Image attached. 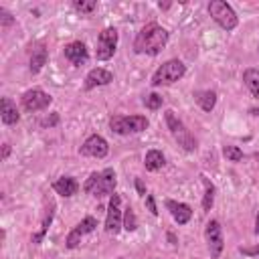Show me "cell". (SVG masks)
Here are the masks:
<instances>
[{
	"label": "cell",
	"mask_w": 259,
	"mask_h": 259,
	"mask_svg": "<svg viewBox=\"0 0 259 259\" xmlns=\"http://www.w3.org/2000/svg\"><path fill=\"white\" fill-rule=\"evenodd\" d=\"M168 42V30L162 28L158 22H148L142 26V30L136 34L134 40V53L138 55H158Z\"/></svg>",
	"instance_id": "cell-1"
},
{
	"label": "cell",
	"mask_w": 259,
	"mask_h": 259,
	"mask_svg": "<svg viewBox=\"0 0 259 259\" xmlns=\"http://www.w3.org/2000/svg\"><path fill=\"white\" fill-rule=\"evenodd\" d=\"M115 172L113 168H105L101 172H91L89 178L83 184V190L95 198H103V196H111L115 190Z\"/></svg>",
	"instance_id": "cell-2"
},
{
	"label": "cell",
	"mask_w": 259,
	"mask_h": 259,
	"mask_svg": "<svg viewBox=\"0 0 259 259\" xmlns=\"http://www.w3.org/2000/svg\"><path fill=\"white\" fill-rule=\"evenodd\" d=\"M164 119H166V125H168V130H170L172 138L178 142V146H180L184 152H194V150H196V138L190 134V130L184 125V121H182L172 109H168V111L164 113Z\"/></svg>",
	"instance_id": "cell-3"
},
{
	"label": "cell",
	"mask_w": 259,
	"mask_h": 259,
	"mask_svg": "<svg viewBox=\"0 0 259 259\" xmlns=\"http://www.w3.org/2000/svg\"><path fill=\"white\" fill-rule=\"evenodd\" d=\"M186 73V65L178 59H170L166 63H162L156 73L152 75V87H160V85H172L178 79H182Z\"/></svg>",
	"instance_id": "cell-4"
},
{
	"label": "cell",
	"mask_w": 259,
	"mask_h": 259,
	"mask_svg": "<svg viewBox=\"0 0 259 259\" xmlns=\"http://www.w3.org/2000/svg\"><path fill=\"white\" fill-rule=\"evenodd\" d=\"M150 125L146 115H111L109 117V127L111 132L119 136H130V134H140Z\"/></svg>",
	"instance_id": "cell-5"
},
{
	"label": "cell",
	"mask_w": 259,
	"mask_h": 259,
	"mask_svg": "<svg viewBox=\"0 0 259 259\" xmlns=\"http://www.w3.org/2000/svg\"><path fill=\"white\" fill-rule=\"evenodd\" d=\"M208 14L212 16V20L223 28V30H235L239 24V18L235 14V10L231 8V4H227L225 0H210L208 2Z\"/></svg>",
	"instance_id": "cell-6"
},
{
	"label": "cell",
	"mask_w": 259,
	"mask_h": 259,
	"mask_svg": "<svg viewBox=\"0 0 259 259\" xmlns=\"http://www.w3.org/2000/svg\"><path fill=\"white\" fill-rule=\"evenodd\" d=\"M115 47H117V30L113 26L103 28L97 36V49H95L97 61H109L115 53Z\"/></svg>",
	"instance_id": "cell-7"
},
{
	"label": "cell",
	"mask_w": 259,
	"mask_h": 259,
	"mask_svg": "<svg viewBox=\"0 0 259 259\" xmlns=\"http://www.w3.org/2000/svg\"><path fill=\"white\" fill-rule=\"evenodd\" d=\"M123 227V212H121V196L111 194L109 204H107V217H105V231L109 235H117L119 229Z\"/></svg>",
	"instance_id": "cell-8"
},
{
	"label": "cell",
	"mask_w": 259,
	"mask_h": 259,
	"mask_svg": "<svg viewBox=\"0 0 259 259\" xmlns=\"http://www.w3.org/2000/svg\"><path fill=\"white\" fill-rule=\"evenodd\" d=\"M204 239H206V247H208L210 259H219L221 253H223V247H225L223 229H221V223L219 221H208L206 223V227H204Z\"/></svg>",
	"instance_id": "cell-9"
},
{
	"label": "cell",
	"mask_w": 259,
	"mask_h": 259,
	"mask_svg": "<svg viewBox=\"0 0 259 259\" xmlns=\"http://www.w3.org/2000/svg\"><path fill=\"white\" fill-rule=\"evenodd\" d=\"M22 107L26 109V111H30V113H34V111H42V109H47L51 103H53V97L49 95V93H45L42 89H28V91H24L22 93Z\"/></svg>",
	"instance_id": "cell-10"
},
{
	"label": "cell",
	"mask_w": 259,
	"mask_h": 259,
	"mask_svg": "<svg viewBox=\"0 0 259 259\" xmlns=\"http://www.w3.org/2000/svg\"><path fill=\"white\" fill-rule=\"evenodd\" d=\"M79 154L89 156V158H105L109 154V144L99 134H93L83 142V146L79 148Z\"/></svg>",
	"instance_id": "cell-11"
},
{
	"label": "cell",
	"mask_w": 259,
	"mask_h": 259,
	"mask_svg": "<svg viewBox=\"0 0 259 259\" xmlns=\"http://www.w3.org/2000/svg\"><path fill=\"white\" fill-rule=\"evenodd\" d=\"M95 227H97V221H95V217H83L81 219V223H77V227H73L71 229V233L67 235V241H65V245H67V249H75L79 243H81V237H85V235H89V233H93L95 231Z\"/></svg>",
	"instance_id": "cell-12"
},
{
	"label": "cell",
	"mask_w": 259,
	"mask_h": 259,
	"mask_svg": "<svg viewBox=\"0 0 259 259\" xmlns=\"http://www.w3.org/2000/svg\"><path fill=\"white\" fill-rule=\"evenodd\" d=\"M63 55H65V59H67V61H71L75 67L85 65V63H87V59H89L87 47H85L81 40H73V42H69V45L63 49Z\"/></svg>",
	"instance_id": "cell-13"
},
{
	"label": "cell",
	"mask_w": 259,
	"mask_h": 259,
	"mask_svg": "<svg viewBox=\"0 0 259 259\" xmlns=\"http://www.w3.org/2000/svg\"><path fill=\"white\" fill-rule=\"evenodd\" d=\"M111 81H113V75H111L107 69L95 67V69H91V71L85 75V83H83V87H85L87 91H91V89H95V87L109 85Z\"/></svg>",
	"instance_id": "cell-14"
},
{
	"label": "cell",
	"mask_w": 259,
	"mask_h": 259,
	"mask_svg": "<svg viewBox=\"0 0 259 259\" xmlns=\"http://www.w3.org/2000/svg\"><path fill=\"white\" fill-rule=\"evenodd\" d=\"M164 204H166L168 212L172 214V219H174L178 225H186V223L190 221V217H192V208H190L186 202H178V200L168 198Z\"/></svg>",
	"instance_id": "cell-15"
},
{
	"label": "cell",
	"mask_w": 259,
	"mask_h": 259,
	"mask_svg": "<svg viewBox=\"0 0 259 259\" xmlns=\"http://www.w3.org/2000/svg\"><path fill=\"white\" fill-rule=\"evenodd\" d=\"M53 190H55L57 194L69 198V196L77 194V190H79V182H77L73 176H61V178H57V180L53 182Z\"/></svg>",
	"instance_id": "cell-16"
},
{
	"label": "cell",
	"mask_w": 259,
	"mask_h": 259,
	"mask_svg": "<svg viewBox=\"0 0 259 259\" xmlns=\"http://www.w3.org/2000/svg\"><path fill=\"white\" fill-rule=\"evenodd\" d=\"M53 217H55V202L53 200H47V208H45V214H42V221H40V229L32 235V243H42L45 235L49 233V227L53 223Z\"/></svg>",
	"instance_id": "cell-17"
},
{
	"label": "cell",
	"mask_w": 259,
	"mask_h": 259,
	"mask_svg": "<svg viewBox=\"0 0 259 259\" xmlns=\"http://www.w3.org/2000/svg\"><path fill=\"white\" fill-rule=\"evenodd\" d=\"M0 113H2V121L6 125H12V123H16L20 119V113L16 109V103L12 99H8V97H2L0 99Z\"/></svg>",
	"instance_id": "cell-18"
},
{
	"label": "cell",
	"mask_w": 259,
	"mask_h": 259,
	"mask_svg": "<svg viewBox=\"0 0 259 259\" xmlns=\"http://www.w3.org/2000/svg\"><path fill=\"white\" fill-rule=\"evenodd\" d=\"M194 101L200 105L202 111H212L214 105H217V93L210 91V89H200V91H194Z\"/></svg>",
	"instance_id": "cell-19"
},
{
	"label": "cell",
	"mask_w": 259,
	"mask_h": 259,
	"mask_svg": "<svg viewBox=\"0 0 259 259\" xmlns=\"http://www.w3.org/2000/svg\"><path fill=\"white\" fill-rule=\"evenodd\" d=\"M164 164H166V158H164V154H162L160 150H148V152H146L144 168H146L148 172H156V170H160Z\"/></svg>",
	"instance_id": "cell-20"
},
{
	"label": "cell",
	"mask_w": 259,
	"mask_h": 259,
	"mask_svg": "<svg viewBox=\"0 0 259 259\" xmlns=\"http://www.w3.org/2000/svg\"><path fill=\"white\" fill-rule=\"evenodd\" d=\"M243 83L251 91V95L255 99H259V69H253V67L245 69L243 71Z\"/></svg>",
	"instance_id": "cell-21"
},
{
	"label": "cell",
	"mask_w": 259,
	"mask_h": 259,
	"mask_svg": "<svg viewBox=\"0 0 259 259\" xmlns=\"http://www.w3.org/2000/svg\"><path fill=\"white\" fill-rule=\"evenodd\" d=\"M47 59H49V55H47V49L42 45H38L36 49H32V53H30V65H28L30 73H38L47 65Z\"/></svg>",
	"instance_id": "cell-22"
},
{
	"label": "cell",
	"mask_w": 259,
	"mask_h": 259,
	"mask_svg": "<svg viewBox=\"0 0 259 259\" xmlns=\"http://www.w3.org/2000/svg\"><path fill=\"white\" fill-rule=\"evenodd\" d=\"M200 180H202V186H204V194H202V210L208 212L214 204V184L204 176L200 174Z\"/></svg>",
	"instance_id": "cell-23"
},
{
	"label": "cell",
	"mask_w": 259,
	"mask_h": 259,
	"mask_svg": "<svg viewBox=\"0 0 259 259\" xmlns=\"http://www.w3.org/2000/svg\"><path fill=\"white\" fill-rule=\"evenodd\" d=\"M223 156H225L229 162H241V160H243L241 148H239V146H231V144L223 146Z\"/></svg>",
	"instance_id": "cell-24"
},
{
	"label": "cell",
	"mask_w": 259,
	"mask_h": 259,
	"mask_svg": "<svg viewBox=\"0 0 259 259\" xmlns=\"http://www.w3.org/2000/svg\"><path fill=\"white\" fill-rule=\"evenodd\" d=\"M123 229L130 231V233L138 229V219H136V212H134L132 206H127V208L123 210Z\"/></svg>",
	"instance_id": "cell-25"
},
{
	"label": "cell",
	"mask_w": 259,
	"mask_h": 259,
	"mask_svg": "<svg viewBox=\"0 0 259 259\" xmlns=\"http://www.w3.org/2000/svg\"><path fill=\"white\" fill-rule=\"evenodd\" d=\"M73 8L77 10V12H81V14H91L95 8H97V2L95 0H75L73 2Z\"/></svg>",
	"instance_id": "cell-26"
},
{
	"label": "cell",
	"mask_w": 259,
	"mask_h": 259,
	"mask_svg": "<svg viewBox=\"0 0 259 259\" xmlns=\"http://www.w3.org/2000/svg\"><path fill=\"white\" fill-rule=\"evenodd\" d=\"M162 103H164V99H162V95H158V93H148V95L144 97V105H146L148 109H152V111L160 109Z\"/></svg>",
	"instance_id": "cell-27"
},
{
	"label": "cell",
	"mask_w": 259,
	"mask_h": 259,
	"mask_svg": "<svg viewBox=\"0 0 259 259\" xmlns=\"http://www.w3.org/2000/svg\"><path fill=\"white\" fill-rule=\"evenodd\" d=\"M12 24H14L12 14H10L8 10H4V8H0V26H2V28H8V26H12Z\"/></svg>",
	"instance_id": "cell-28"
},
{
	"label": "cell",
	"mask_w": 259,
	"mask_h": 259,
	"mask_svg": "<svg viewBox=\"0 0 259 259\" xmlns=\"http://www.w3.org/2000/svg\"><path fill=\"white\" fill-rule=\"evenodd\" d=\"M146 206H148V210H150L154 217H158V206H156L154 194H148V196H146Z\"/></svg>",
	"instance_id": "cell-29"
},
{
	"label": "cell",
	"mask_w": 259,
	"mask_h": 259,
	"mask_svg": "<svg viewBox=\"0 0 259 259\" xmlns=\"http://www.w3.org/2000/svg\"><path fill=\"white\" fill-rule=\"evenodd\" d=\"M239 253L249 255V257H255V255H259V245H255V247H239Z\"/></svg>",
	"instance_id": "cell-30"
},
{
	"label": "cell",
	"mask_w": 259,
	"mask_h": 259,
	"mask_svg": "<svg viewBox=\"0 0 259 259\" xmlns=\"http://www.w3.org/2000/svg\"><path fill=\"white\" fill-rule=\"evenodd\" d=\"M40 123H42V125H57V123H59V115H57V113H53L51 117H47V119H42Z\"/></svg>",
	"instance_id": "cell-31"
},
{
	"label": "cell",
	"mask_w": 259,
	"mask_h": 259,
	"mask_svg": "<svg viewBox=\"0 0 259 259\" xmlns=\"http://www.w3.org/2000/svg\"><path fill=\"white\" fill-rule=\"evenodd\" d=\"M136 190L140 196H146V184L142 182V178H136Z\"/></svg>",
	"instance_id": "cell-32"
},
{
	"label": "cell",
	"mask_w": 259,
	"mask_h": 259,
	"mask_svg": "<svg viewBox=\"0 0 259 259\" xmlns=\"http://www.w3.org/2000/svg\"><path fill=\"white\" fill-rule=\"evenodd\" d=\"M8 154H10V146L4 144V148H2V158H8Z\"/></svg>",
	"instance_id": "cell-33"
},
{
	"label": "cell",
	"mask_w": 259,
	"mask_h": 259,
	"mask_svg": "<svg viewBox=\"0 0 259 259\" xmlns=\"http://www.w3.org/2000/svg\"><path fill=\"white\" fill-rule=\"evenodd\" d=\"M249 113H251V115H255V117H259V107H251V109H249Z\"/></svg>",
	"instance_id": "cell-34"
},
{
	"label": "cell",
	"mask_w": 259,
	"mask_h": 259,
	"mask_svg": "<svg viewBox=\"0 0 259 259\" xmlns=\"http://www.w3.org/2000/svg\"><path fill=\"white\" fill-rule=\"evenodd\" d=\"M255 235H259V212L255 217Z\"/></svg>",
	"instance_id": "cell-35"
},
{
	"label": "cell",
	"mask_w": 259,
	"mask_h": 259,
	"mask_svg": "<svg viewBox=\"0 0 259 259\" xmlns=\"http://www.w3.org/2000/svg\"><path fill=\"white\" fill-rule=\"evenodd\" d=\"M168 241H170L172 245H176V237H174V233H168Z\"/></svg>",
	"instance_id": "cell-36"
},
{
	"label": "cell",
	"mask_w": 259,
	"mask_h": 259,
	"mask_svg": "<svg viewBox=\"0 0 259 259\" xmlns=\"http://www.w3.org/2000/svg\"><path fill=\"white\" fill-rule=\"evenodd\" d=\"M158 6H160V8H162V10H166V8H168V6H170V4H168V2H164V4H162V2H160V4H158Z\"/></svg>",
	"instance_id": "cell-37"
},
{
	"label": "cell",
	"mask_w": 259,
	"mask_h": 259,
	"mask_svg": "<svg viewBox=\"0 0 259 259\" xmlns=\"http://www.w3.org/2000/svg\"><path fill=\"white\" fill-rule=\"evenodd\" d=\"M154 259H156V257H154Z\"/></svg>",
	"instance_id": "cell-38"
}]
</instances>
